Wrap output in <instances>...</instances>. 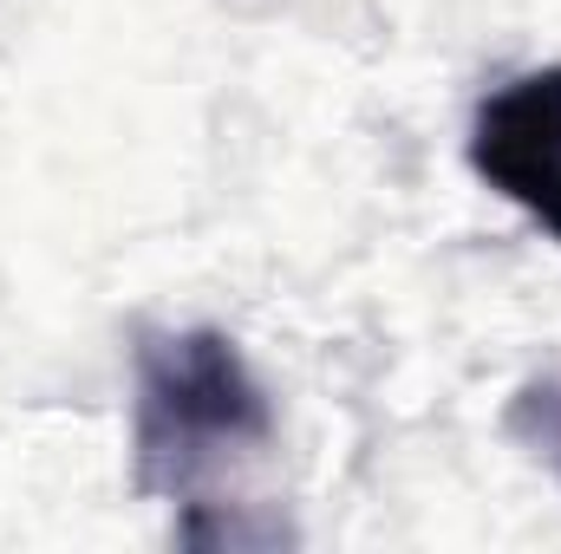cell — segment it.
Returning <instances> with one entry per match:
<instances>
[{
    "instance_id": "3",
    "label": "cell",
    "mask_w": 561,
    "mask_h": 554,
    "mask_svg": "<svg viewBox=\"0 0 561 554\" xmlns=\"http://www.w3.org/2000/svg\"><path fill=\"white\" fill-rule=\"evenodd\" d=\"M503 437L561 489V372H536L510 392L503 405Z\"/></svg>"
},
{
    "instance_id": "1",
    "label": "cell",
    "mask_w": 561,
    "mask_h": 554,
    "mask_svg": "<svg viewBox=\"0 0 561 554\" xmlns=\"http://www.w3.org/2000/svg\"><path fill=\"white\" fill-rule=\"evenodd\" d=\"M275 399L222 326H144L131 346V489L196 509L275 450Z\"/></svg>"
},
{
    "instance_id": "2",
    "label": "cell",
    "mask_w": 561,
    "mask_h": 554,
    "mask_svg": "<svg viewBox=\"0 0 561 554\" xmlns=\"http://www.w3.org/2000/svg\"><path fill=\"white\" fill-rule=\"evenodd\" d=\"M463 157L483 189H496L549 242H561V59L483 92L470 112Z\"/></svg>"
}]
</instances>
